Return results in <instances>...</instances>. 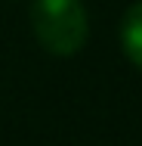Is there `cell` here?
<instances>
[{
    "label": "cell",
    "mask_w": 142,
    "mask_h": 146,
    "mask_svg": "<svg viewBox=\"0 0 142 146\" xmlns=\"http://www.w3.org/2000/svg\"><path fill=\"white\" fill-rule=\"evenodd\" d=\"M31 31L37 44L53 56H74L86 44V9L80 0H34Z\"/></svg>",
    "instance_id": "6da1fadb"
},
{
    "label": "cell",
    "mask_w": 142,
    "mask_h": 146,
    "mask_svg": "<svg viewBox=\"0 0 142 146\" xmlns=\"http://www.w3.org/2000/svg\"><path fill=\"white\" fill-rule=\"evenodd\" d=\"M120 47H124L127 59L142 72V0L133 3L124 13V22H120Z\"/></svg>",
    "instance_id": "7a4b0ae2"
}]
</instances>
